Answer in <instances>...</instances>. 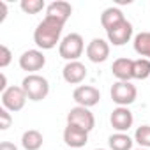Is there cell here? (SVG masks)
Listing matches in <instances>:
<instances>
[{
	"label": "cell",
	"mask_w": 150,
	"mask_h": 150,
	"mask_svg": "<svg viewBox=\"0 0 150 150\" xmlns=\"http://www.w3.org/2000/svg\"><path fill=\"white\" fill-rule=\"evenodd\" d=\"M64 25L65 23H62L57 18L44 16V20L34 30V42L37 44V48L39 50H53L57 46V42L60 44V35H62Z\"/></svg>",
	"instance_id": "1"
},
{
	"label": "cell",
	"mask_w": 150,
	"mask_h": 150,
	"mask_svg": "<svg viewBox=\"0 0 150 150\" xmlns=\"http://www.w3.org/2000/svg\"><path fill=\"white\" fill-rule=\"evenodd\" d=\"M96 150H104V148H96Z\"/></svg>",
	"instance_id": "29"
},
{
	"label": "cell",
	"mask_w": 150,
	"mask_h": 150,
	"mask_svg": "<svg viewBox=\"0 0 150 150\" xmlns=\"http://www.w3.org/2000/svg\"><path fill=\"white\" fill-rule=\"evenodd\" d=\"M11 60H13V53H11V50L6 46V44H2L0 46V67H7L9 64H11Z\"/></svg>",
	"instance_id": "23"
},
{
	"label": "cell",
	"mask_w": 150,
	"mask_h": 150,
	"mask_svg": "<svg viewBox=\"0 0 150 150\" xmlns=\"http://www.w3.org/2000/svg\"><path fill=\"white\" fill-rule=\"evenodd\" d=\"M27 94L23 90V87H9L6 92H2V108L9 110L11 113H16V111H21L25 108V103H27Z\"/></svg>",
	"instance_id": "5"
},
{
	"label": "cell",
	"mask_w": 150,
	"mask_h": 150,
	"mask_svg": "<svg viewBox=\"0 0 150 150\" xmlns=\"http://www.w3.org/2000/svg\"><path fill=\"white\" fill-rule=\"evenodd\" d=\"M20 7L27 14H37L46 7V4H44V0H21Z\"/></svg>",
	"instance_id": "22"
},
{
	"label": "cell",
	"mask_w": 150,
	"mask_h": 150,
	"mask_svg": "<svg viewBox=\"0 0 150 150\" xmlns=\"http://www.w3.org/2000/svg\"><path fill=\"white\" fill-rule=\"evenodd\" d=\"M42 134L37 129H28L21 136V146L25 150H39L42 146Z\"/></svg>",
	"instance_id": "17"
},
{
	"label": "cell",
	"mask_w": 150,
	"mask_h": 150,
	"mask_svg": "<svg viewBox=\"0 0 150 150\" xmlns=\"http://www.w3.org/2000/svg\"><path fill=\"white\" fill-rule=\"evenodd\" d=\"M64 143L71 150H80L81 146L88 143V131L74 125V124H67L64 129Z\"/></svg>",
	"instance_id": "7"
},
{
	"label": "cell",
	"mask_w": 150,
	"mask_h": 150,
	"mask_svg": "<svg viewBox=\"0 0 150 150\" xmlns=\"http://www.w3.org/2000/svg\"><path fill=\"white\" fill-rule=\"evenodd\" d=\"M110 96H111V101L117 106H125L127 108L129 104H132L136 101L138 90L131 81H115L111 90H110Z\"/></svg>",
	"instance_id": "4"
},
{
	"label": "cell",
	"mask_w": 150,
	"mask_h": 150,
	"mask_svg": "<svg viewBox=\"0 0 150 150\" xmlns=\"http://www.w3.org/2000/svg\"><path fill=\"white\" fill-rule=\"evenodd\" d=\"M132 65H134V60L131 58H117L111 65V72L113 76L118 80V81H131L134 80V74H132Z\"/></svg>",
	"instance_id": "14"
},
{
	"label": "cell",
	"mask_w": 150,
	"mask_h": 150,
	"mask_svg": "<svg viewBox=\"0 0 150 150\" xmlns=\"http://www.w3.org/2000/svg\"><path fill=\"white\" fill-rule=\"evenodd\" d=\"M132 32H134L132 23L127 21V20H124L122 23L115 25L113 28H110V30L106 32V35H108V42H111L113 46H124V44H127V42L131 41Z\"/></svg>",
	"instance_id": "10"
},
{
	"label": "cell",
	"mask_w": 150,
	"mask_h": 150,
	"mask_svg": "<svg viewBox=\"0 0 150 150\" xmlns=\"http://www.w3.org/2000/svg\"><path fill=\"white\" fill-rule=\"evenodd\" d=\"M62 76L69 85H80L87 78V67L80 60L76 62H67L62 69Z\"/></svg>",
	"instance_id": "13"
},
{
	"label": "cell",
	"mask_w": 150,
	"mask_h": 150,
	"mask_svg": "<svg viewBox=\"0 0 150 150\" xmlns=\"http://www.w3.org/2000/svg\"><path fill=\"white\" fill-rule=\"evenodd\" d=\"M83 50H85V41L80 34L76 32H71L67 34L60 44H58V53L64 60L67 62H76L81 55H83Z\"/></svg>",
	"instance_id": "3"
},
{
	"label": "cell",
	"mask_w": 150,
	"mask_h": 150,
	"mask_svg": "<svg viewBox=\"0 0 150 150\" xmlns=\"http://www.w3.org/2000/svg\"><path fill=\"white\" fill-rule=\"evenodd\" d=\"M132 143L134 141L127 132H115L108 138V145L111 150H131Z\"/></svg>",
	"instance_id": "18"
},
{
	"label": "cell",
	"mask_w": 150,
	"mask_h": 150,
	"mask_svg": "<svg viewBox=\"0 0 150 150\" xmlns=\"http://www.w3.org/2000/svg\"><path fill=\"white\" fill-rule=\"evenodd\" d=\"M134 141L139 148H150V125H139L134 132Z\"/></svg>",
	"instance_id": "21"
},
{
	"label": "cell",
	"mask_w": 150,
	"mask_h": 150,
	"mask_svg": "<svg viewBox=\"0 0 150 150\" xmlns=\"http://www.w3.org/2000/svg\"><path fill=\"white\" fill-rule=\"evenodd\" d=\"M44 64H46V57L41 50H27L20 57V67L28 74H35L37 71H41Z\"/></svg>",
	"instance_id": "9"
},
{
	"label": "cell",
	"mask_w": 150,
	"mask_h": 150,
	"mask_svg": "<svg viewBox=\"0 0 150 150\" xmlns=\"http://www.w3.org/2000/svg\"><path fill=\"white\" fill-rule=\"evenodd\" d=\"M21 87L27 97L35 103L46 99L50 94V81L44 76H41V74H28V76H25L21 81Z\"/></svg>",
	"instance_id": "2"
},
{
	"label": "cell",
	"mask_w": 150,
	"mask_h": 150,
	"mask_svg": "<svg viewBox=\"0 0 150 150\" xmlns=\"http://www.w3.org/2000/svg\"><path fill=\"white\" fill-rule=\"evenodd\" d=\"M71 14H72V7H71L69 2H64V0H55V2H51L46 7V16L57 18L62 23H65L71 18Z\"/></svg>",
	"instance_id": "15"
},
{
	"label": "cell",
	"mask_w": 150,
	"mask_h": 150,
	"mask_svg": "<svg viewBox=\"0 0 150 150\" xmlns=\"http://www.w3.org/2000/svg\"><path fill=\"white\" fill-rule=\"evenodd\" d=\"M7 16V4L6 2H0V21H4Z\"/></svg>",
	"instance_id": "26"
},
{
	"label": "cell",
	"mask_w": 150,
	"mask_h": 150,
	"mask_svg": "<svg viewBox=\"0 0 150 150\" xmlns=\"http://www.w3.org/2000/svg\"><path fill=\"white\" fill-rule=\"evenodd\" d=\"M125 20V16H124V13L118 9V7H108V9H104L103 11V14H101V25H103V28L108 32L110 28H113L115 25H118V23H122Z\"/></svg>",
	"instance_id": "16"
},
{
	"label": "cell",
	"mask_w": 150,
	"mask_h": 150,
	"mask_svg": "<svg viewBox=\"0 0 150 150\" xmlns=\"http://www.w3.org/2000/svg\"><path fill=\"white\" fill-rule=\"evenodd\" d=\"M11 122H13V117H11V111L6 110V108H0V129L6 131L11 127Z\"/></svg>",
	"instance_id": "24"
},
{
	"label": "cell",
	"mask_w": 150,
	"mask_h": 150,
	"mask_svg": "<svg viewBox=\"0 0 150 150\" xmlns=\"http://www.w3.org/2000/svg\"><path fill=\"white\" fill-rule=\"evenodd\" d=\"M134 80H146L150 78V60L148 58H138L132 65Z\"/></svg>",
	"instance_id": "20"
},
{
	"label": "cell",
	"mask_w": 150,
	"mask_h": 150,
	"mask_svg": "<svg viewBox=\"0 0 150 150\" xmlns=\"http://www.w3.org/2000/svg\"><path fill=\"white\" fill-rule=\"evenodd\" d=\"M132 122H134V117H132V111L125 106H117L111 115H110V124L111 127L117 131V132H125L132 127Z\"/></svg>",
	"instance_id": "11"
},
{
	"label": "cell",
	"mask_w": 150,
	"mask_h": 150,
	"mask_svg": "<svg viewBox=\"0 0 150 150\" xmlns=\"http://www.w3.org/2000/svg\"><path fill=\"white\" fill-rule=\"evenodd\" d=\"M87 57L90 62L94 64H103L108 60L110 57V42L101 39V37H96L88 42L87 46Z\"/></svg>",
	"instance_id": "12"
},
{
	"label": "cell",
	"mask_w": 150,
	"mask_h": 150,
	"mask_svg": "<svg viewBox=\"0 0 150 150\" xmlns=\"http://www.w3.org/2000/svg\"><path fill=\"white\" fill-rule=\"evenodd\" d=\"M0 80H2V85H0V90H2V92H6L9 87H7V78H6V74H4V72L0 74Z\"/></svg>",
	"instance_id": "27"
},
{
	"label": "cell",
	"mask_w": 150,
	"mask_h": 150,
	"mask_svg": "<svg viewBox=\"0 0 150 150\" xmlns=\"http://www.w3.org/2000/svg\"><path fill=\"white\" fill-rule=\"evenodd\" d=\"M136 150H148V148H136Z\"/></svg>",
	"instance_id": "28"
},
{
	"label": "cell",
	"mask_w": 150,
	"mask_h": 150,
	"mask_svg": "<svg viewBox=\"0 0 150 150\" xmlns=\"http://www.w3.org/2000/svg\"><path fill=\"white\" fill-rule=\"evenodd\" d=\"M72 99L76 101L78 106L92 108V106L99 104V101H101V92H99L96 87H92V85H80L78 88H74Z\"/></svg>",
	"instance_id": "8"
},
{
	"label": "cell",
	"mask_w": 150,
	"mask_h": 150,
	"mask_svg": "<svg viewBox=\"0 0 150 150\" xmlns=\"http://www.w3.org/2000/svg\"><path fill=\"white\" fill-rule=\"evenodd\" d=\"M0 150H18V146L11 141H2L0 143Z\"/></svg>",
	"instance_id": "25"
},
{
	"label": "cell",
	"mask_w": 150,
	"mask_h": 150,
	"mask_svg": "<svg viewBox=\"0 0 150 150\" xmlns=\"http://www.w3.org/2000/svg\"><path fill=\"white\" fill-rule=\"evenodd\" d=\"M134 51L141 58L150 60V32H139L134 35Z\"/></svg>",
	"instance_id": "19"
},
{
	"label": "cell",
	"mask_w": 150,
	"mask_h": 150,
	"mask_svg": "<svg viewBox=\"0 0 150 150\" xmlns=\"http://www.w3.org/2000/svg\"><path fill=\"white\" fill-rule=\"evenodd\" d=\"M67 124H74L85 131H92L96 127V117L90 111V108H83V106H74L69 110L67 113Z\"/></svg>",
	"instance_id": "6"
}]
</instances>
